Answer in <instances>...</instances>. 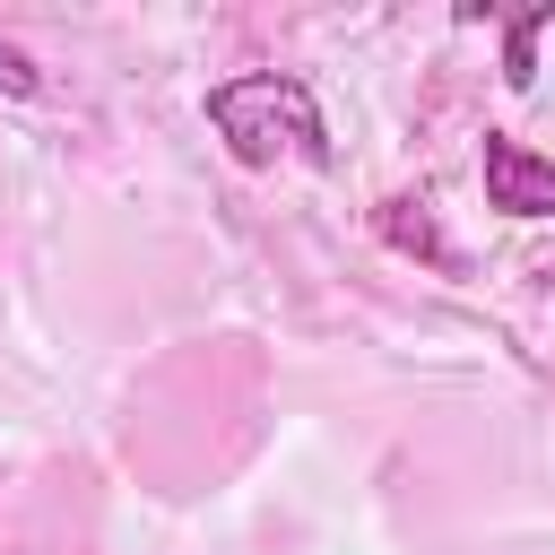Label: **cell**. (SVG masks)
<instances>
[{
	"label": "cell",
	"mask_w": 555,
	"mask_h": 555,
	"mask_svg": "<svg viewBox=\"0 0 555 555\" xmlns=\"http://www.w3.org/2000/svg\"><path fill=\"white\" fill-rule=\"evenodd\" d=\"M477 182H486V208H494V217H520V225L555 217V156H538V147L512 139V130H486Z\"/></svg>",
	"instance_id": "7a4b0ae2"
},
{
	"label": "cell",
	"mask_w": 555,
	"mask_h": 555,
	"mask_svg": "<svg viewBox=\"0 0 555 555\" xmlns=\"http://www.w3.org/2000/svg\"><path fill=\"white\" fill-rule=\"evenodd\" d=\"M0 95H17V104H35V95H43L35 52H26V43H9V35H0Z\"/></svg>",
	"instance_id": "5b68a950"
},
{
	"label": "cell",
	"mask_w": 555,
	"mask_h": 555,
	"mask_svg": "<svg viewBox=\"0 0 555 555\" xmlns=\"http://www.w3.org/2000/svg\"><path fill=\"white\" fill-rule=\"evenodd\" d=\"M468 17L503 26V87H529V78H538V35L555 26V0H529V9H512V17H494V9H468Z\"/></svg>",
	"instance_id": "3957f363"
},
{
	"label": "cell",
	"mask_w": 555,
	"mask_h": 555,
	"mask_svg": "<svg viewBox=\"0 0 555 555\" xmlns=\"http://www.w3.org/2000/svg\"><path fill=\"white\" fill-rule=\"evenodd\" d=\"M208 130L251 173H269V165H330L321 95L295 69H234V78H217L208 87Z\"/></svg>",
	"instance_id": "6da1fadb"
},
{
	"label": "cell",
	"mask_w": 555,
	"mask_h": 555,
	"mask_svg": "<svg viewBox=\"0 0 555 555\" xmlns=\"http://www.w3.org/2000/svg\"><path fill=\"white\" fill-rule=\"evenodd\" d=\"M382 234H390L399 251H425L434 269H460V251L442 243V225H434V208H425V199H382Z\"/></svg>",
	"instance_id": "277c9868"
}]
</instances>
